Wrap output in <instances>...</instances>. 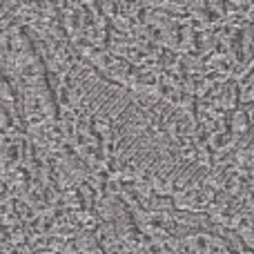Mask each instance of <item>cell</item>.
Instances as JSON below:
<instances>
[{
  "mask_svg": "<svg viewBox=\"0 0 254 254\" xmlns=\"http://www.w3.org/2000/svg\"><path fill=\"white\" fill-rule=\"evenodd\" d=\"M230 125H232V132H238V134L248 132L250 114L245 109H234L232 111V118H230Z\"/></svg>",
  "mask_w": 254,
  "mask_h": 254,
  "instance_id": "obj_1",
  "label": "cell"
}]
</instances>
